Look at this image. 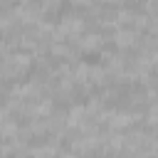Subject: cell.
Returning a JSON list of instances; mask_svg holds the SVG:
<instances>
[{
	"mask_svg": "<svg viewBox=\"0 0 158 158\" xmlns=\"http://www.w3.org/2000/svg\"><path fill=\"white\" fill-rule=\"evenodd\" d=\"M81 62L89 64V67H96V64H101V54L99 52H84L81 54Z\"/></svg>",
	"mask_w": 158,
	"mask_h": 158,
	"instance_id": "cell-1",
	"label": "cell"
},
{
	"mask_svg": "<svg viewBox=\"0 0 158 158\" xmlns=\"http://www.w3.org/2000/svg\"><path fill=\"white\" fill-rule=\"evenodd\" d=\"M72 101L84 106V104H89V96H86V91H84V89H74V99H72Z\"/></svg>",
	"mask_w": 158,
	"mask_h": 158,
	"instance_id": "cell-2",
	"label": "cell"
},
{
	"mask_svg": "<svg viewBox=\"0 0 158 158\" xmlns=\"http://www.w3.org/2000/svg\"><path fill=\"white\" fill-rule=\"evenodd\" d=\"M104 49H109V52H116V42H106V44H104Z\"/></svg>",
	"mask_w": 158,
	"mask_h": 158,
	"instance_id": "cell-3",
	"label": "cell"
},
{
	"mask_svg": "<svg viewBox=\"0 0 158 158\" xmlns=\"http://www.w3.org/2000/svg\"><path fill=\"white\" fill-rule=\"evenodd\" d=\"M153 86H158V74H153Z\"/></svg>",
	"mask_w": 158,
	"mask_h": 158,
	"instance_id": "cell-4",
	"label": "cell"
}]
</instances>
